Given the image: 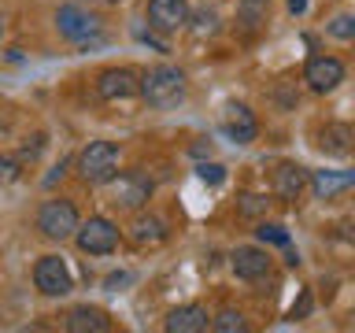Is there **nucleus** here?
Wrapping results in <instances>:
<instances>
[{
    "instance_id": "22",
    "label": "nucleus",
    "mask_w": 355,
    "mask_h": 333,
    "mask_svg": "<svg viewBox=\"0 0 355 333\" xmlns=\"http://www.w3.org/2000/svg\"><path fill=\"white\" fill-rule=\"evenodd\" d=\"M270 207V196H259V193H241L237 196V215L241 219H255Z\"/></svg>"
},
{
    "instance_id": "28",
    "label": "nucleus",
    "mask_w": 355,
    "mask_h": 333,
    "mask_svg": "<svg viewBox=\"0 0 355 333\" xmlns=\"http://www.w3.org/2000/svg\"><path fill=\"white\" fill-rule=\"evenodd\" d=\"M41 148H44V137H33V144H26V148H22V155H19V160L22 163H33V160H37V155H41Z\"/></svg>"
},
{
    "instance_id": "3",
    "label": "nucleus",
    "mask_w": 355,
    "mask_h": 333,
    "mask_svg": "<svg viewBox=\"0 0 355 333\" xmlns=\"http://www.w3.org/2000/svg\"><path fill=\"white\" fill-rule=\"evenodd\" d=\"M55 30H60V37L63 41H71V44H96V41H104V22H100L93 11H85V8H78V4H63V8H55Z\"/></svg>"
},
{
    "instance_id": "10",
    "label": "nucleus",
    "mask_w": 355,
    "mask_h": 333,
    "mask_svg": "<svg viewBox=\"0 0 355 333\" xmlns=\"http://www.w3.org/2000/svg\"><path fill=\"white\" fill-rule=\"evenodd\" d=\"M148 30L155 33H178L189 26V4L185 0H148Z\"/></svg>"
},
{
    "instance_id": "21",
    "label": "nucleus",
    "mask_w": 355,
    "mask_h": 333,
    "mask_svg": "<svg viewBox=\"0 0 355 333\" xmlns=\"http://www.w3.org/2000/svg\"><path fill=\"white\" fill-rule=\"evenodd\" d=\"M255 237H259L263 244H277V248H288V244H293V237H288V230L282 226V222H259Z\"/></svg>"
},
{
    "instance_id": "27",
    "label": "nucleus",
    "mask_w": 355,
    "mask_h": 333,
    "mask_svg": "<svg viewBox=\"0 0 355 333\" xmlns=\"http://www.w3.org/2000/svg\"><path fill=\"white\" fill-rule=\"evenodd\" d=\"M19 178V160H11V155H0V185H11Z\"/></svg>"
},
{
    "instance_id": "25",
    "label": "nucleus",
    "mask_w": 355,
    "mask_h": 333,
    "mask_svg": "<svg viewBox=\"0 0 355 333\" xmlns=\"http://www.w3.org/2000/svg\"><path fill=\"white\" fill-rule=\"evenodd\" d=\"M196 174H200V182H207V185H222V182H226V166H222V163H200Z\"/></svg>"
},
{
    "instance_id": "31",
    "label": "nucleus",
    "mask_w": 355,
    "mask_h": 333,
    "mask_svg": "<svg viewBox=\"0 0 355 333\" xmlns=\"http://www.w3.org/2000/svg\"><path fill=\"white\" fill-rule=\"evenodd\" d=\"M0 41H4V15H0Z\"/></svg>"
},
{
    "instance_id": "29",
    "label": "nucleus",
    "mask_w": 355,
    "mask_h": 333,
    "mask_svg": "<svg viewBox=\"0 0 355 333\" xmlns=\"http://www.w3.org/2000/svg\"><path fill=\"white\" fill-rule=\"evenodd\" d=\"M288 11H293V15H304V11H307V0H288Z\"/></svg>"
},
{
    "instance_id": "15",
    "label": "nucleus",
    "mask_w": 355,
    "mask_h": 333,
    "mask_svg": "<svg viewBox=\"0 0 355 333\" xmlns=\"http://www.w3.org/2000/svg\"><path fill=\"white\" fill-rule=\"evenodd\" d=\"M163 326L171 333H204V330H211V315L204 304H182L166 315Z\"/></svg>"
},
{
    "instance_id": "19",
    "label": "nucleus",
    "mask_w": 355,
    "mask_h": 333,
    "mask_svg": "<svg viewBox=\"0 0 355 333\" xmlns=\"http://www.w3.org/2000/svg\"><path fill=\"white\" fill-rule=\"evenodd\" d=\"M130 237L137 244H159L166 237V222L155 219V215H137L130 222Z\"/></svg>"
},
{
    "instance_id": "14",
    "label": "nucleus",
    "mask_w": 355,
    "mask_h": 333,
    "mask_svg": "<svg viewBox=\"0 0 355 333\" xmlns=\"http://www.w3.org/2000/svg\"><path fill=\"white\" fill-rule=\"evenodd\" d=\"M318 148L326 155H333V160H344V155L355 152V130L348 122H326L318 130Z\"/></svg>"
},
{
    "instance_id": "16",
    "label": "nucleus",
    "mask_w": 355,
    "mask_h": 333,
    "mask_svg": "<svg viewBox=\"0 0 355 333\" xmlns=\"http://www.w3.org/2000/svg\"><path fill=\"white\" fill-rule=\"evenodd\" d=\"M67 330L71 333H107V330H115V322H111L107 311H100V307H74L71 315H67Z\"/></svg>"
},
{
    "instance_id": "24",
    "label": "nucleus",
    "mask_w": 355,
    "mask_h": 333,
    "mask_svg": "<svg viewBox=\"0 0 355 333\" xmlns=\"http://www.w3.org/2000/svg\"><path fill=\"white\" fill-rule=\"evenodd\" d=\"M329 37H340V41H355V15H337L329 22Z\"/></svg>"
},
{
    "instance_id": "9",
    "label": "nucleus",
    "mask_w": 355,
    "mask_h": 333,
    "mask_svg": "<svg viewBox=\"0 0 355 333\" xmlns=\"http://www.w3.org/2000/svg\"><path fill=\"white\" fill-rule=\"evenodd\" d=\"M96 93L100 100H130L141 96V74H133L130 67H107L96 78Z\"/></svg>"
},
{
    "instance_id": "18",
    "label": "nucleus",
    "mask_w": 355,
    "mask_h": 333,
    "mask_svg": "<svg viewBox=\"0 0 355 333\" xmlns=\"http://www.w3.org/2000/svg\"><path fill=\"white\" fill-rule=\"evenodd\" d=\"M270 22V0H241L237 4V30L244 37H255Z\"/></svg>"
},
{
    "instance_id": "23",
    "label": "nucleus",
    "mask_w": 355,
    "mask_h": 333,
    "mask_svg": "<svg viewBox=\"0 0 355 333\" xmlns=\"http://www.w3.org/2000/svg\"><path fill=\"white\" fill-rule=\"evenodd\" d=\"M189 22H196V33H200V37H204V33H215L218 30V15H215V11H211V8H200L196 11V15H193V11H189Z\"/></svg>"
},
{
    "instance_id": "4",
    "label": "nucleus",
    "mask_w": 355,
    "mask_h": 333,
    "mask_svg": "<svg viewBox=\"0 0 355 333\" xmlns=\"http://www.w3.org/2000/svg\"><path fill=\"white\" fill-rule=\"evenodd\" d=\"M33 222H37L41 237L67 241V237H74V230H78V222H82V215H78L74 200L52 196V200H44V204L37 207V219H33Z\"/></svg>"
},
{
    "instance_id": "7",
    "label": "nucleus",
    "mask_w": 355,
    "mask_h": 333,
    "mask_svg": "<svg viewBox=\"0 0 355 333\" xmlns=\"http://www.w3.org/2000/svg\"><path fill=\"white\" fill-rule=\"evenodd\" d=\"M33 285L41 289L44 296H67L74 289V278H71V266H67L63 255H41L33 263Z\"/></svg>"
},
{
    "instance_id": "17",
    "label": "nucleus",
    "mask_w": 355,
    "mask_h": 333,
    "mask_svg": "<svg viewBox=\"0 0 355 333\" xmlns=\"http://www.w3.org/2000/svg\"><path fill=\"white\" fill-rule=\"evenodd\" d=\"M311 193H315L318 200H333L337 193H344V189L355 185V171H315L307 178Z\"/></svg>"
},
{
    "instance_id": "11",
    "label": "nucleus",
    "mask_w": 355,
    "mask_h": 333,
    "mask_svg": "<svg viewBox=\"0 0 355 333\" xmlns=\"http://www.w3.org/2000/svg\"><path fill=\"white\" fill-rule=\"evenodd\" d=\"M304 82L311 93H333L340 82H344V63L337 56H315V60H307L304 67Z\"/></svg>"
},
{
    "instance_id": "1",
    "label": "nucleus",
    "mask_w": 355,
    "mask_h": 333,
    "mask_svg": "<svg viewBox=\"0 0 355 333\" xmlns=\"http://www.w3.org/2000/svg\"><path fill=\"white\" fill-rule=\"evenodd\" d=\"M189 93V78L174 63H155L141 74V96L152 108H178Z\"/></svg>"
},
{
    "instance_id": "26",
    "label": "nucleus",
    "mask_w": 355,
    "mask_h": 333,
    "mask_svg": "<svg viewBox=\"0 0 355 333\" xmlns=\"http://www.w3.org/2000/svg\"><path fill=\"white\" fill-rule=\"evenodd\" d=\"M311 307H315V296H311V289H304V293H300V300L293 304V311H288V318H307L311 315Z\"/></svg>"
},
{
    "instance_id": "13",
    "label": "nucleus",
    "mask_w": 355,
    "mask_h": 333,
    "mask_svg": "<svg viewBox=\"0 0 355 333\" xmlns=\"http://www.w3.org/2000/svg\"><path fill=\"white\" fill-rule=\"evenodd\" d=\"M222 133L233 141V144H252L255 133H259V122H255L252 108L244 104H230L226 115H222Z\"/></svg>"
},
{
    "instance_id": "32",
    "label": "nucleus",
    "mask_w": 355,
    "mask_h": 333,
    "mask_svg": "<svg viewBox=\"0 0 355 333\" xmlns=\"http://www.w3.org/2000/svg\"><path fill=\"white\" fill-rule=\"evenodd\" d=\"M96 4H119V0H96Z\"/></svg>"
},
{
    "instance_id": "2",
    "label": "nucleus",
    "mask_w": 355,
    "mask_h": 333,
    "mask_svg": "<svg viewBox=\"0 0 355 333\" xmlns=\"http://www.w3.org/2000/svg\"><path fill=\"white\" fill-rule=\"evenodd\" d=\"M119 174V148L111 141H89L78 152V178L85 185H107Z\"/></svg>"
},
{
    "instance_id": "20",
    "label": "nucleus",
    "mask_w": 355,
    "mask_h": 333,
    "mask_svg": "<svg viewBox=\"0 0 355 333\" xmlns=\"http://www.w3.org/2000/svg\"><path fill=\"white\" fill-rule=\"evenodd\" d=\"M211 330L215 333H241V330H248V322H244L241 311H233V307H222L215 318H211Z\"/></svg>"
},
{
    "instance_id": "12",
    "label": "nucleus",
    "mask_w": 355,
    "mask_h": 333,
    "mask_svg": "<svg viewBox=\"0 0 355 333\" xmlns=\"http://www.w3.org/2000/svg\"><path fill=\"white\" fill-rule=\"evenodd\" d=\"M307 171L300 163H282L274 171V178H270V189H274V196L282 200V204H296L300 200V193L307 189Z\"/></svg>"
},
{
    "instance_id": "30",
    "label": "nucleus",
    "mask_w": 355,
    "mask_h": 333,
    "mask_svg": "<svg viewBox=\"0 0 355 333\" xmlns=\"http://www.w3.org/2000/svg\"><path fill=\"white\" fill-rule=\"evenodd\" d=\"M285 263H288V266H300V255H296L293 248H285Z\"/></svg>"
},
{
    "instance_id": "8",
    "label": "nucleus",
    "mask_w": 355,
    "mask_h": 333,
    "mask_svg": "<svg viewBox=\"0 0 355 333\" xmlns=\"http://www.w3.org/2000/svg\"><path fill=\"white\" fill-rule=\"evenodd\" d=\"M230 266L241 282H263V278L274 271V259L266 248H259V244H241V248H233Z\"/></svg>"
},
{
    "instance_id": "6",
    "label": "nucleus",
    "mask_w": 355,
    "mask_h": 333,
    "mask_svg": "<svg viewBox=\"0 0 355 333\" xmlns=\"http://www.w3.org/2000/svg\"><path fill=\"white\" fill-rule=\"evenodd\" d=\"M111 204H119V207H126V211H137L148 204V196H152V178L148 174H141V171H122L111 178Z\"/></svg>"
},
{
    "instance_id": "5",
    "label": "nucleus",
    "mask_w": 355,
    "mask_h": 333,
    "mask_svg": "<svg viewBox=\"0 0 355 333\" xmlns=\"http://www.w3.org/2000/svg\"><path fill=\"white\" fill-rule=\"evenodd\" d=\"M119 226L104 215H89L85 222H78L74 230V244L82 248L85 255H111L119 248Z\"/></svg>"
}]
</instances>
